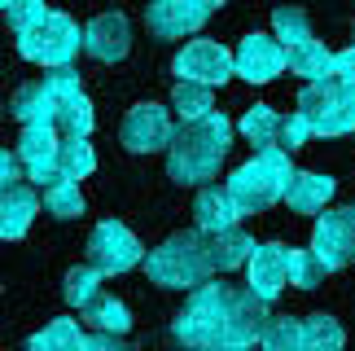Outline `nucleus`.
Listing matches in <instances>:
<instances>
[{"instance_id":"1","label":"nucleus","mask_w":355,"mask_h":351,"mask_svg":"<svg viewBox=\"0 0 355 351\" xmlns=\"http://www.w3.org/2000/svg\"><path fill=\"white\" fill-rule=\"evenodd\" d=\"M268 325V303L250 290L207 281L189 294L184 312L175 316V343L189 351H250Z\"/></svg>"},{"instance_id":"2","label":"nucleus","mask_w":355,"mask_h":351,"mask_svg":"<svg viewBox=\"0 0 355 351\" xmlns=\"http://www.w3.org/2000/svg\"><path fill=\"white\" fill-rule=\"evenodd\" d=\"M228 141H233V123L220 110H211L198 123H184L167 145V176L180 185H207L228 158Z\"/></svg>"},{"instance_id":"3","label":"nucleus","mask_w":355,"mask_h":351,"mask_svg":"<svg viewBox=\"0 0 355 351\" xmlns=\"http://www.w3.org/2000/svg\"><path fill=\"white\" fill-rule=\"evenodd\" d=\"M294 180V163L285 150H259L250 163H241L233 176H228V194H233L241 215H259L268 207H277L285 198V185Z\"/></svg>"},{"instance_id":"4","label":"nucleus","mask_w":355,"mask_h":351,"mask_svg":"<svg viewBox=\"0 0 355 351\" xmlns=\"http://www.w3.org/2000/svg\"><path fill=\"white\" fill-rule=\"evenodd\" d=\"M145 273L154 286L171 290H198L215 277L207 259V237L202 233H171L158 250L145 255Z\"/></svg>"},{"instance_id":"5","label":"nucleus","mask_w":355,"mask_h":351,"mask_svg":"<svg viewBox=\"0 0 355 351\" xmlns=\"http://www.w3.org/2000/svg\"><path fill=\"white\" fill-rule=\"evenodd\" d=\"M298 114L311 123V137H351L355 132V92H347L329 75L298 92Z\"/></svg>"},{"instance_id":"6","label":"nucleus","mask_w":355,"mask_h":351,"mask_svg":"<svg viewBox=\"0 0 355 351\" xmlns=\"http://www.w3.org/2000/svg\"><path fill=\"white\" fill-rule=\"evenodd\" d=\"M79 49H84V26H75L71 13H49L44 22H35L31 31L18 35V53H22V58L49 66V71L71 66Z\"/></svg>"},{"instance_id":"7","label":"nucleus","mask_w":355,"mask_h":351,"mask_svg":"<svg viewBox=\"0 0 355 351\" xmlns=\"http://www.w3.org/2000/svg\"><path fill=\"white\" fill-rule=\"evenodd\" d=\"M141 241H136V233L128 224H119V220H101V224H92V233H88V259L92 268H97L101 277H119V273H132L136 264H141Z\"/></svg>"},{"instance_id":"8","label":"nucleus","mask_w":355,"mask_h":351,"mask_svg":"<svg viewBox=\"0 0 355 351\" xmlns=\"http://www.w3.org/2000/svg\"><path fill=\"white\" fill-rule=\"evenodd\" d=\"M119 137H123V145H128L132 154H158V150H167L171 137H175L171 110H167V105H158V101L132 105V110L123 114Z\"/></svg>"},{"instance_id":"9","label":"nucleus","mask_w":355,"mask_h":351,"mask_svg":"<svg viewBox=\"0 0 355 351\" xmlns=\"http://www.w3.org/2000/svg\"><path fill=\"white\" fill-rule=\"evenodd\" d=\"M311 255L329 268H347L355 264V207H334L320 211L316 233H311Z\"/></svg>"},{"instance_id":"10","label":"nucleus","mask_w":355,"mask_h":351,"mask_svg":"<svg viewBox=\"0 0 355 351\" xmlns=\"http://www.w3.org/2000/svg\"><path fill=\"white\" fill-rule=\"evenodd\" d=\"M171 71L184 79V84H202V88H220L224 79H233V53L215 40H189V44L175 53Z\"/></svg>"},{"instance_id":"11","label":"nucleus","mask_w":355,"mask_h":351,"mask_svg":"<svg viewBox=\"0 0 355 351\" xmlns=\"http://www.w3.org/2000/svg\"><path fill=\"white\" fill-rule=\"evenodd\" d=\"M18 163L22 171L31 176L35 185H44L53 189L62 180V171H58V154H62V141H58V132H53V123H40V128H22V137H18Z\"/></svg>"},{"instance_id":"12","label":"nucleus","mask_w":355,"mask_h":351,"mask_svg":"<svg viewBox=\"0 0 355 351\" xmlns=\"http://www.w3.org/2000/svg\"><path fill=\"white\" fill-rule=\"evenodd\" d=\"M245 273H250L245 286H250L254 299L272 303L285 290V281H290V246H281V241H263V246H254L250 259H245Z\"/></svg>"},{"instance_id":"13","label":"nucleus","mask_w":355,"mask_h":351,"mask_svg":"<svg viewBox=\"0 0 355 351\" xmlns=\"http://www.w3.org/2000/svg\"><path fill=\"white\" fill-rule=\"evenodd\" d=\"M281 71H285V44H277L272 35L250 31L233 53V75L250 79V84H268V79H277Z\"/></svg>"},{"instance_id":"14","label":"nucleus","mask_w":355,"mask_h":351,"mask_svg":"<svg viewBox=\"0 0 355 351\" xmlns=\"http://www.w3.org/2000/svg\"><path fill=\"white\" fill-rule=\"evenodd\" d=\"M207 18H211V9L202 5V0H154V5L145 9V26H149L158 40L193 35Z\"/></svg>"},{"instance_id":"15","label":"nucleus","mask_w":355,"mask_h":351,"mask_svg":"<svg viewBox=\"0 0 355 351\" xmlns=\"http://www.w3.org/2000/svg\"><path fill=\"white\" fill-rule=\"evenodd\" d=\"M132 49V26L123 13H97L84 26V53H92L97 62H123Z\"/></svg>"},{"instance_id":"16","label":"nucleus","mask_w":355,"mask_h":351,"mask_svg":"<svg viewBox=\"0 0 355 351\" xmlns=\"http://www.w3.org/2000/svg\"><path fill=\"white\" fill-rule=\"evenodd\" d=\"M193 220H198V233H224V228H237L241 211L228 189L220 185H202L198 198H193Z\"/></svg>"},{"instance_id":"17","label":"nucleus","mask_w":355,"mask_h":351,"mask_svg":"<svg viewBox=\"0 0 355 351\" xmlns=\"http://www.w3.org/2000/svg\"><path fill=\"white\" fill-rule=\"evenodd\" d=\"M35 211H40V198H35V189H26V185L0 189V237H5V241H18V237H26V228H31Z\"/></svg>"},{"instance_id":"18","label":"nucleus","mask_w":355,"mask_h":351,"mask_svg":"<svg viewBox=\"0 0 355 351\" xmlns=\"http://www.w3.org/2000/svg\"><path fill=\"white\" fill-rule=\"evenodd\" d=\"M334 198V180L320 171H294V180L285 185V207L298 215H320Z\"/></svg>"},{"instance_id":"19","label":"nucleus","mask_w":355,"mask_h":351,"mask_svg":"<svg viewBox=\"0 0 355 351\" xmlns=\"http://www.w3.org/2000/svg\"><path fill=\"white\" fill-rule=\"evenodd\" d=\"M207 237V259H211V273H233L250 259L254 241L250 233H241V228H224V233H202Z\"/></svg>"},{"instance_id":"20","label":"nucleus","mask_w":355,"mask_h":351,"mask_svg":"<svg viewBox=\"0 0 355 351\" xmlns=\"http://www.w3.org/2000/svg\"><path fill=\"white\" fill-rule=\"evenodd\" d=\"M9 114L18 119L22 128L58 123V105H53V97L44 92V84H40V79H31V84H22L18 92H13V97H9Z\"/></svg>"},{"instance_id":"21","label":"nucleus","mask_w":355,"mask_h":351,"mask_svg":"<svg viewBox=\"0 0 355 351\" xmlns=\"http://www.w3.org/2000/svg\"><path fill=\"white\" fill-rule=\"evenodd\" d=\"M285 66H290L294 75H303L307 84H320V79L334 75V53L320 44V40H303V44L285 49Z\"/></svg>"},{"instance_id":"22","label":"nucleus","mask_w":355,"mask_h":351,"mask_svg":"<svg viewBox=\"0 0 355 351\" xmlns=\"http://www.w3.org/2000/svg\"><path fill=\"white\" fill-rule=\"evenodd\" d=\"M84 343H88L84 325H79V320H71V316H58V320H49L44 329L31 334L26 351H84Z\"/></svg>"},{"instance_id":"23","label":"nucleus","mask_w":355,"mask_h":351,"mask_svg":"<svg viewBox=\"0 0 355 351\" xmlns=\"http://www.w3.org/2000/svg\"><path fill=\"white\" fill-rule=\"evenodd\" d=\"M281 123L285 119L272 110V105H250L241 114V137L254 145V150H281Z\"/></svg>"},{"instance_id":"24","label":"nucleus","mask_w":355,"mask_h":351,"mask_svg":"<svg viewBox=\"0 0 355 351\" xmlns=\"http://www.w3.org/2000/svg\"><path fill=\"white\" fill-rule=\"evenodd\" d=\"M84 325H92V334H119L123 339V334L132 329V312H128V303L101 294V299H92L84 307Z\"/></svg>"},{"instance_id":"25","label":"nucleus","mask_w":355,"mask_h":351,"mask_svg":"<svg viewBox=\"0 0 355 351\" xmlns=\"http://www.w3.org/2000/svg\"><path fill=\"white\" fill-rule=\"evenodd\" d=\"M272 40H285V49L303 44V40H311V18L303 5H281L277 13H272Z\"/></svg>"},{"instance_id":"26","label":"nucleus","mask_w":355,"mask_h":351,"mask_svg":"<svg viewBox=\"0 0 355 351\" xmlns=\"http://www.w3.org/2000/svg\"><path fill=\"white\" fill-rule=\"evenodd\" d=\"M92 167H97V154H92V145L84 137H66L62 141V154H58V171L62 180H84V176H92Z\"/></svg>"},{"instance_id":"27","label":"nucleus","mask_w":355,"mask_h":351,"mask_svg":"<svg viewBox=\"0 0 355 351\" xmlns=\"http://www.w3.org/2000/svg\"><path fill=\"white\" fill-rule=\"evenodd\" d=\"M171 110H180L184 123H198V119H207L215 110V97H211V88H202V84H184V79H175Z\"/></svg>"},{"instance_id":"28","label":"nucleus","mask_w":355,"mask_h":351,"mask_svg":"<svg viewBox=\"0 0 355 351\" xmlns=\"http://www.w3.org/2000/svg\"><path fill=\"white\" fill-rule=\"evenodd\" d=\"M343 343H347V334L334 316L316 312L303 320V351H343Z\"/></svg>"},{"instance_id":"29","label":"nucleus","mask_w":355,"mask_h":351,"mask_svg":"<svg viewBox=\"0 0 355 351\" xmlns=\"http://www.w3.org/2000/svg\"><path fill=\"white\" fill-rule=\"evenodd\" d=\"M263 351H303V320L294 316H268L263 334H259Z\"/></svg>"},{"instance_id":"30","label":"nucleus","mask_w":355,"mask_h":351,"mask_svg":"<svg viewBox=\"0 0 355 351\" xmlns=\"http://www.w3.org/2000/svg\"><path fill=\"white\" fill-rule=\"evenodd\" d=\"M101 273L92 264H79V268H71V273H66V303L71 307H79V312H84V307L92 303V299H101Z\"/></svg>"},{"instance_id":"31","label":"nucleus","mask_w":355,"mask_h":351,"mask_svg":"<svg viewBox=\"0 0 355 351\" xmlns=\"http://www.w3.org/2000/svg\"><path fill=\"white\" fill-rule=\"evenodd\" d=\"M92 123H97V114H92V101L84 97V92L58 105V128L66 132V137H84V141H88Z\"/></svg>"},{"instance_id":"32","label":"nucleus","mask_w":355,"mask_h":351,"mask_svg":"<svg viewBox=\"0 0 355 351\" xmlns=\"http://www.w3.org/2000/svg\"><path fill=\"white\" fill-rule=\"evenodd\" d=\"M44 211L53 220H75V215H84V194L71 180H58L53 189H44Z\"/></svg>"},{"instance_id":"33","label":"nucleus","mask_w":355,"mask_h":351,"mask_svg":"<svg viewBox=\"0 0 355 351\" xmlns=\"http://www.w3.org/2000/svg\"><path fill=\"white\" fill-rule=\"evenodd\" d=\"M324 277H329V268H324L311 250H290V286H298V290H316Z\"/></svg>"},{"instance_id":"34","label":"nucleus","mask_w":355,"mask_h":351,"mask_svg":"<svg viewBox=\"0 0 355 351\" xmlns=\"http://www.w3.org/2000/svg\"><path fill=\"white\" fill-rule=\"evenodd\" d=\"M40 84H44V92L53 97V105H62V101H71V97L84 92V88H79V71H75V66H58V71H49Z\"/></svg>"},{"instance_id":"35","label":"nucleus","mask_w":355,"mask_h":351,"mask_svg":"<svg viewBox=\"0 0 355 351\" xmlns=\"http://www.w3.org/2000/svg\"><path fill=\"white\" fill-rule=\"evenodd\" d=\"M5 18H9L13 31L22 35V31H31L35 22H44V18H49V9H44V0H9Z\"/></svg>"},{"instance_id":"36","label":"nucleus","mask_w":355,"mask_h":351,"mask_svg":"<svg viewBox=\"0 0 355 351\" xmlns=\"http://www.w3.org/2000/svg\"><path fill=\"white\" fill-rule=\"evenodd\" d=\"M307 137H311V123H307L303 114H290V119L281 123V150H285V154L303 150V145H307Z\"/></svg>"},{"instance_id":"37","label":"nucleus","mask_w":355,"mask_h":351,"mask_svg":"<svg viewBox=\"0 0 355 351\" xmlns=\"http://www.w3.org/2000/svg\"><path fill=\"white\" fill-rule=\"evenodd\" d=\"M334 79H338L347 92H355V44L343 49V53H334Z\"/></svg>"},{"instance_id":"38","label":"nucleus","mask_w":355,"mask_h":351,"mask_svg":"<svg viewBox=\"0 0 355 351\" xmlns=\"http://www.w3.org/2000/svg\"><path fill=\"white\" fill-rule=\"evenodd\" d=\"M13 185H22V163L13 150H0V189H13Z\"/></svg>"},{"instance_id":"39","label":"nucleus","mask_w":355,"mask_h":351,"mask_svg":"<svg viewBox=\"0 0 355 351\" xmlns=\"http://www.w3.org/2000/svg\"><path fill=\"white\" fill-rule=\"evenodd\" d=\"M84 351H132V347L123 343L119 334H88V343H84Z\"/></svg>"},{"instance_id":"40","label":"nucleus","mask_w":355,"mask_h":351,"mask_svg":"<svg viewBox=\"0 0 355 351\" xmlns=\"http://www.w3.org/2000/svg\"><path fill=\"white\" fill-rule=\"evenodd\" d=\"M202 5H207V9L215 13V9H220V5H224V0H202Z\"/></svg>"},{"instance_id":"41","label":"nucleus","mask_w":355,"mask_h":351,"mask_svg":"<svg viewBox=\"0 0 355 351\" xmlns=\"http://www.w3.org/2000/svg\"><path fill=\"white\" fill-rule=\"evenodd\" d=\"M5 9H9V0H0V13H5Z\"/></svg>"},{"instance_id":"42","label":"nucleus","mask_w":355,"mask_h":351,"mask_svg":"<svg viewBox=\"0 0 355 351\" xmlns=\"http://www.w3.org/2000/svg\"><path fill=\"white\" fill-rule=\"evenodd\" d=\"M0 110H5V105H0Z\"/></svg>"}]
</instances>
